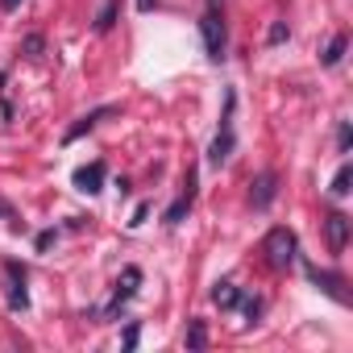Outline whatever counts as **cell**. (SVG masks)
<instances>
[{"mask_svg":"<svg viewBox=\"0 0 353 353\" xmlns=\"http://www.w3.org/2000/svg\"><path fill=\"white\" fill-rule=\"evenodd\" d=\"M241 312H245L250 320H258V312H262V303H258V299H241Z\"/></svg>","mask_w":353,"mask_h":353,"instance_id":"cell-16","label":"cell"},{"mask_svg":"<svg viewBox=\"0 0 353 353\" xmlns=\"http://www.w3.org/2000/svg\"><path fill=\"white\" fill-rule=\"evenodd\" d=\"M208 345V328H204V320H192L188 324V349H204Z\"/></svg>","mask_w":353,"mask_h":353,"instance_id":"cell-12","label":"cell"},{"mask_svg":"<svg viewBox=\"0 0 353 353\" xmlns=\"http://www.w3.org/2000/svg\"><path fill=\"white\" fill-rule=\"evenodd\" d=\"M279 196V179H274V170H262L258 179L250 183V204L254 208H270V200Z\"/></svg>","mask_w":353,"mask_h":353,"instance_id":"cell-3","label":"cell"},{"mask_svg":"<svg viewBox=\"0 0 353 353\" xmlns=\"http://www.w3.org/2000/svg\"><path fill=\"white\" fill-rule=\"evenodd\" d=\"M200 34H204V46H208V59H225V21H221V13L216 9H208L204 17H200Z\"/></svg>","mask_w":353,"mask_h":353,"instance_id":"cell-2","label":"cell"},{"mask_svg":"<svg viewBox=\"0 0 353 353\" xmlns=\"http://www.w3.org/2000/svg\"><path fill=\"white\" fill-rule=\"evenodd\" d=\"M17 5H21V0H0V9H5V13H13Z\"/></svg>","mask_w":353,"mask_h":353,"instance_id":"cell-19","label":"cell"},{"mask_svg":"<svg viewBox=\"0 0 353 353\" xmlns=\"http://www.w3.org/2000/svg\"><path fill=\"white\" fill-rule=\"evenodd\" d=\"M229 154H233V129H229V117H225V125H221L216 141L208 145V162H212V166H221V162H225Z\"/></svg>","mask_w":353,"mask_h":353,"instance_id":"cell-7","label":"cell"},{"mask_svg":"<svg viewBox=\"0 0 353 353\" xmlns=\"http://www.w3.org/2000/svg\"><path fill=\"white\" fill-rule=\"evenodd\" d=\"M112 108H96V112H88V117H79V125H71L67 129V141H75V137H83V133H92L96 129V121H104Z\"/></svg>","mask_w":353,"mask_h":353,"instance_id":"cell-9","label":"cell"},{"mask_svg":"<svg viewBox=\"0 0 353 353\" xmlns=\"http://www.w3.org/2000/svg\"><path fill=\"white\" fill-rule=\"evenodd\" d=\"M112 21H117V0H108V5H104V13H100L96 30H112Z\"/></svg>","mask_w":353,"mask_h":353,"instance_id":"cell-14","label":"cell"},{"mask_svg":"<svg viewBox=\"0 0 353 353\" xmlns=\"http://www.w3.org/2000/svg\"><path fill=\"white\" fill-rule=\"evenodd\" d=\"M75 188L88 192V196H96V192L104 188V162H88V166H79V170H75Z\"/></svg>","mask_w":353,"mask_h":353,"instance_id":"cell-5","label":"cell"},{"mask_svg":"<svg viewBox=\"0 0 353 353\" xmlns=\"http://www.w3.org/2000/svg\"><path fill=\"white\" fill-rule=\"evenodd\" d=\"M38 50H42V38H38V34H34V38H26V54H30V59H38Z\"/></svg>","mask_w":353,"mask_h":353,"instance_id":"cell-17","label":"cell"},{"mask_svg":"<svg viewBox=\"0 0 353 353\" xmlns=\"http://www.w3.org/2000/svg\"><path fill=\"white\" fill-rule=\"evenodd\" d=\"M345 46H349V38H345V34H336V38H332L328 46H324L320 63H324V67H336V63H341V54H345Z\"/></svg>","mask_w":353,"mask_h":353,"instance_id":"cell-10","label":"cell"},{"mask_svg":"<svg viewBox=\"0 0 353 353\" xmlns=\"http://www.w3.org/2000/svg\"><path fill=\"white\" fill-rule=\"evenodd\" d=\"M324 237H328V250H332V254H341V250L349 245V216L328 212V216H324Z\"/></svg>","mask_w":353,"mask_h":353,"instance_id":"cell-4","label":"cell"},{"mask_svg":"<svg viewBox=\"0 0 353 353\" xmlns=\"http://www.w3.org/2000/svg\"><path fill=\"white\" fill-rule=\"evenodd\" d=\"M262 250H266V262L274 270H287L295 262V233L291 229H270L266 241H262Z\"/></svg>","mask_w":353,"mask_h":353,"instance_id":"cell-1","label":"cell"},{"mask_svg":"<svg viewBox=\"0 0 353 353\" xmlns=\"http://www.w3.org/2000/svg\"><path fill=\"white\" fill-rule=\"evenodd\" d=\"M212 303H216V307H237V303H241V295H237V287H233V283H216Z\"/></svg>","mask_w":353,"mask_h":353,"instance_id":"cell-11","label":"cell"},{"mask_svg":"<svg viewBox=\"0 0 353 353\" xmlns=\"http://www.w3.org/2000/svg\"><path fill=\"white\" fill-rule=\"evenodd\" d=\"M137 283H141V270H137V266H129V270L121 274V283H117V295H112V312H117V307H121V303H125V299L137 291Z\"/></svg>","mask_w":353,"mask_h":353,"instance_id":"cell-8","label":"cell"},{"mask_svg":"<svg viewBox=\"0 0 353 353\" xmlns=\"http://www.w3.org/2000/svg\"><path fill=\"white\" fill-rule=\"evenodd\" d=\"M283 38H287V21H274V26H270V34H266V42H270V46H279Z\"/></svg>","mask_w":353,"mask_h":353,"instance_id":"cell-15","label":"cell"},{"mask_svg":"<svg viewBox=\"0 0 353 353\" xmlns=\"http://www.w3.org/2000/svg\"><path fill=\"white\" fill-rule=\"evenodd\" d=\"M133 345H137V324L125 328V349H133Z\"/></svg>","mask_w":353,"mask_h":353,"instance_id":"cell-18","label":"cell"},{"mask_svg":"<svg viewBox=\"0 0 353 353\" xmlns=\"http://www.w3.org/2000/svg\"><path fill=\"white\" fill-rule=\"evenodd\" d=\"M349 183H353V166L345 162V166L336 170V179H332V196H349Z\"/></svg>","mask_w":353,"mask_h":353,"instance_id":"cell-13","label":"cell"},{"mask_svg":"<svg viewBox=\"0 0 353 353\" xmlns=\"http://www.w3.org/2000/svg\"><path fill=\"white\" fill-rule=\"evenodd\" d=\"M307 279H312V283H316V287H320V291H324V295H332V299H336V303H349V295H345V291H341V287H345V283H341V279H336V274H328V270H316V266H307Z\"/></svg>","mask_w":353,"mask_h":353,"instance_id":"cell-6","label":"cell"},{"mask_svg":"<svg viewBox=\"0 0 353 353\" xmlns=\"http://www.w3.org/2000/svg\"><path fill=\"white\" fill-rule=\"evenodd\" d=\"M137 9H141V13H150V9H154V0H137Z\"/></svg>","mask_w":353,"mask_h":353,"instance_id":"cell-20","label":"cell"}]
</instances>
